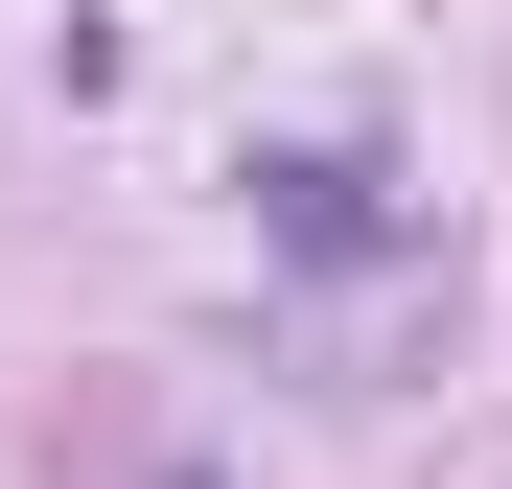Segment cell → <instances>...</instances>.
Here are the masks:
<instances>
[{
  "mask_svg": "<svg viewBox=\"0 0 512 489\" xmlns=\"http://www.w3.org/2000/svg\"><path fill=\"white\" fill-rule=\"evenodd\" d=\"M233 187H256V233H280V257H326V280H350V257H419L396 163H350V140H256Z\"/></svg>",
  "mask_w": 512,
  "mask_h": 489,
  "instance_id": "obj_1",
  "label": "cell"
}]
</instances>
